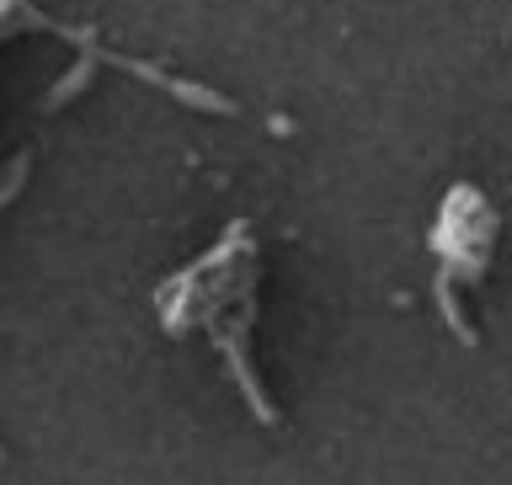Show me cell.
Instances as JSON below:
<instances>
[{
  "instance_id": "6da1fadb",
  "label": "cell",
  "mask_w": 512,
  "mask_h": 485,
  "mask_svg": "<svg viewBox=\"0 0 512 485\" xmlns=\"http://www.w3.org/2000/svg\"><path fill=\"white\" fill-rule=\"evenodd\" d=\"M160 86H166L176 102H187V107H203V112H235V102H224V96H219V91H208V86H192V80L160 75Z\"/></svg>"
},
{
  "instance_id": "7a4b0ae2",
  "label": "cell",
  "mask_w": 512,
  "mask_h": 485,
  "mask_svg": "<svg viewBox=\"0 0 512 485\" xmlns=\"http://www.w3.org/2000/svg\"><path fill=\"white\" fill-rule=\"evenodd\" d=\"M96 59H102V54H80V59H75V70L64 75V80H54V91H48V107H64V102H70V96H75V91H80V86H86V80H91Z\"/></svg>"
},
{
  "instance_id": "3957f363",
  "label": "cell",
  "mask_w": 512,
  "mask_h": 485,
  "mask_svg": "<svg viewBox=\"0 0 512 485\" xmlns=\"http://www.w3.org/2000/svg\"><path fill=\"white\" fill-rule=\"evenodd\" d=\"M438 299H443V320L454 326V336L464 347H475V331H470V320L459 315V299H454V288H448V278H438Z\"/></svg>"
}]
</instances>
